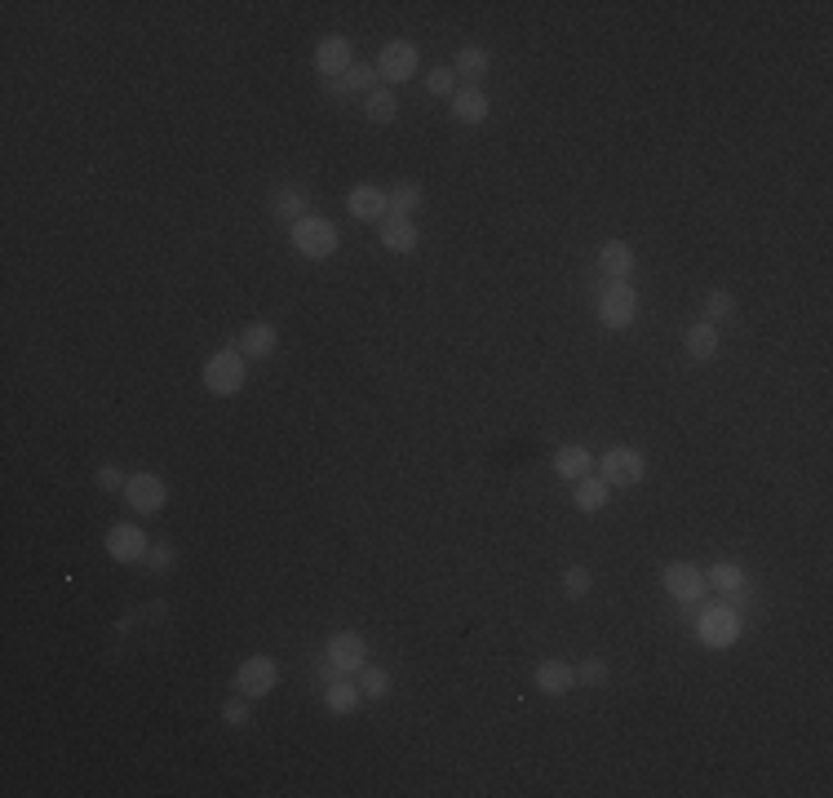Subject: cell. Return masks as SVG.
Wrapping results in <instances>:
<instances>
[{
	"mask_svg": "<svg viewBox=\"0 0 833 798\" xmlns=\"http://www.w3.org/2000/svg\"><path fill=\"white\" fill-rule=\"evenodd\" d=\"M683 346H687V355H692L696 364L714 360V355H718V324H709V320H696L692 329H687Z\"/></svg>",
	"mask_w": 833,
	"mask_h": 798,
	"instance_id": "cell-22",
	"label": "cell"
},
{
	"mask_svg": "<svg viewBox=\"0 0 833 798\" xmlns=\"http://www.w3.org/2000/svg\"><path fill=\"white\" fill-rule=\"evenodd\" d=\"M359 701H364V692H359V683H351V674H337L333 683H324V705L337 719H351L359 710Z\"/></svg>",
	"mask_w": 833,
	"mask_h": 798,
	"instance_id": "cell-19",
	"label": "cell"
},
{
	"mask_svg": "<svg viewBox=\"0 0 833 798\" xmlns=\"http://www.w3.org/2000/svg\"><path fill=\"white\" fill-rule=\"evenodd\" d=\"M594 262H599V271L608 275V280H630L634 275V249L625 240H603L599 253H594Z\"/></svg>",
	"mask_w": 833,
	"mask_h": 798,
	"instance_id": "cell-17",
	"label": "cell"
},
{
	"mask_svg": "<svg viewBox=\"0 0 833 798\" xmlns=\"http://www.w3.org/2000/svg\"><path fill=\"white\" fill-rule=\"evenodd\" d=\"M94 479H98V488H102V493H125V484H129V479H125V470H120V466H111V462H107V466H98V475H94Z\"/></svg>",
	"mask_w": 833,
	"mask_h": 798,
	"instance_id": "cell-36",
	"label": "cell"
},
{
	"mask_svg": "<svg viewBox=\"0 0 833 798\" xmlns=\"http://www.w3.org/2000/svg\"><path fill=\"white\" fill-rule=\"evenodd\" d=\"M275 683H280V665H275V657H244L240 665H235V679H231V688L240 692V697H271L275 692Z\"/></svg>",
	"mask_w": 833,
	"mask_h": 798,
	"instance_id": "cell-6",
	"label": "cell"
},
{
	"mask_svg": "<svg viewBox=\"0 0 833 798\" xmlns=\"http://www.w3.org/2000/svg\"><path fill=\"white\" fill-rule=\"evenodd\" d=\"M328 94H333V98H351V94H346V80H328Z\"/></svg>",
	"mask_w": 833,
	"mask_h": 798,
	"instance_id": "cell-37",
	"label": "cell"
},
{
	"mask_svg": "<svg viewBox=\"0 0 833 798\" xmlns=\"http://www.w3.org/2000/svg\"><path fill=\"white\" fill-rule=\"evenodd\" d=\"M594 590V572L585 568V564H572V568H563V595L568 599H585Z\"/></svg>",
	"mask_w": 833,
	"mask_h": 798,
	"instance_id": "cell-29",
	"label": "cell"
},
{
	"mask_svg": "<svg viewBox=\"0 0 833 798\" xmlns=\"http://www.w3.org/2000/svg\"><path fill=\"white\" fill-rule=\"evenodd\" d=\"M426 89H430L435 98H452V94L461 89V85H457V71H452V67H430V71H426Z\"/></svg>",
	"mask_w": 833,
	"mask_h": 798,
	"instance_id": "cell-32",
	"label": "cell"
},
{
	"mask_svg": "<svg viewBox=\"0 0 833 798\" xmlns=\"http://www.w3.org/2000/svg\"><path fill=\"white\" fill-rule=\"evenodd\" d=\"M705 581L727 603H732L736 612H745V603H749V577H745V568H740V564H732V559H718V564L705 568Z\"/></svg>",
	"mask_w": 833,
	"mask_h": 798,
	"instance_id": "cell-10",
	"label": "cell"
},
{
	"mask_svg": "<svg viewBox=\"0 0 833 798\" xmlns=\"http://www.w3.org/2000/svg\"><path fill=\"white\" fill-rule=\"evenodd\" d=\"M271 213H275L280 222H289V227H293L297 218H306V213H311V200H306V191H302V187H293V182H289V187L275 191Z\"/></svg>",
	"mask_w": 833,
	"mask_h": 798,
	"instance_id": "cell-23",
	"label": "cell"
},
{
	"mask_svg": "<svg viewBox=\"0 0 833 798\" xmlns=\"http://www.w3.org/2000/svg\"><path fill=\"white\" fill-rule=\"evenodd\" d=\"M102 546H107V555L116 559V564H142V559H147V550H151V537L138 524H133V519H125V524H111L107 528Z\"/></svg>",
	"mask_w": 833,
	"mask_h": 798,
	"instance_id": "cell-7",
	"label": "cell"
},
{
	"mask_svg": "<svg viewBox=\"0 0 833 798\" xmlns=\"http://www.w3.org/2000/svg\"><path fill=\"white\" fill-rule=\"evenodd\" d=\"M377 231H382V249L390 253H413L421 244V231L413 218H395V213H386L382 222H377Z\"/></svg>",
	"mask_w": 833,
	"mask_h": 798,
	"instance_id": "cell-18",
	"label": "cell"
},
{
	"mask_svg": "<svg viewBox=\"0 0 833 798\" xmlns=\"http://www.w3.org/2000/svg\"><path fill=\"white\" fill-rule=\"evenodd\" d=\"M324 657L337 665V674H351L355 679V674L368 665V643H364L359 630H337L333 639L324 643Z\"/></svg>",
	"mask_w": 833,
	"mask_h": 798,
	"instance_id": "cell-9",
	"label": "cell"
},
{
	"mask_svg": "<svg viewBox=\"0 0 833 798\" xmlns=\"http://www.w3.org/2000/svg\"><path fill=\"white\" fill-rule=\"evenodd\" d=\"M608 493L612 488L603 484L599 475H585V479L572 484V501H577V510H585V515H599V510L608 506Z\"/></svg>",
	"mask_w": 833,
	"mask_h": 798,
	"instance_id": "cell-24",
	"label": "cell"
},
{
	"mask_svg": "<svg viewBox=\"0 0 833 798\" xmlns=\"http://www.w3.org/2000/svg\"><path fill=\"white\" fill-rule=\"evenodd\" d=\"M390 688H395V683H390V674L382 665H364V670H359V692H364L368 701H386Z\"/></svg>",
	"mask_w": 833,
	"mask_h": 798,
	"instance_id": "cell-28",
	"label": "cell"
},
{
	"mask_svg": "<svg viewBox=\"0 0 833 798\" xmlns=\"http://www.w3.org/2000/svg\"><path fill=\"white\" fill-rule=\"evenodd\" d=\"M222 719L231 723V728H249V719H253V714H249V697H240V692H235V697L222 705Z\"/></svg>",
	"mask_w": 833,
	"mask_h": 798,
	"instance_id": "cell-34",
	"label": "cell"
},
{
	"mask_svg": "<svg viewBox=\"0 0 833 798\" xmlns=\"http://www.w3.org/2000/svg\"><path fill=\"white\" fill-rule=\"evenodd\" d=\"M386 204L395 218H417L421 204H426V191H421L417 182H395V187L386 191Z\"/></svg>",
	"mask_w": 833,
	"mask_h": 798,
	"instance_id": "cell-25",
	"label": "cell"
},
{
	"mask_svg": "<svg viewBox=\"0 0 833 798\" xmlns=\"http://www.w3.org/2000/svg\"><path fill=\"white\" fill-rule=\"evenodd\" d=\"M355 67V45L346 36H324L315 45V71L320 76H346Z\"/></svg>",
	"mask_w": 833,
	"mask_h": 798,
	"instance_id": "cell-13",
	"label": "cell"
},
{
	"mask_svg": "<svg viewBox=\"0 0 833 798\" xmlns=\"http://www.w3.org/2000/svg\"><path fill=\"white\" fill-rule=\"evenodd\" d=\"M244 382H249V364H244V355L235 351V346H226V351L209 355L204 360V391L213 395H240Z\"/></svg>",
	"mask_w": 833,
	"mask_h": 798,
	"instance_id": "cell-3",
	"label": "cell"
},
{
	"mask_svg": "<svg viewBox=\"0 0 833 798\" xmlns=\"http://www.w3.org/2000/svg\"><path fill=\"white\" fill-rule=\"evenodd\" d=\"M488 111H492V102H488V94H483L479 85H461L457 94H452V116H457L461 125H483Z\"/></svg>",
	"mask_w": 833,
	"mask_h": 798,
	"instance_id": "cell-20",
	"label": "cell"
},
{
	"mask_svg": "<svg viewBox=\"0 0 833 798\" xmlns=\"http://www.w3.org/2000/svg\"><path fill=\"white\" fill-rule=\"evenodd\" d=\"M364 116L373 120V125H390V120L399 116V98H395V89H382V85H377L373 94L364 98Z\"/></svg>",
	"mask_w": 833,
	"mask_h": 798,
	"instance_id": "cell-27",
	"label": "cell"
},
{
	"mask_svg": "<svg viewBox=\"0 0 833 798\" xmlns=\"http://www.w3.org/2000/svg\"><path fill=\"white\" fill-rule=\"evenodd\" d=\"M142 564H147L151 572H173V568H178V550H173V546H151Z\"/></svg>",
	"mask_w": 833,
	"mask_h": 798,
	"instance_id": "cell-35",
	"label": "cell"
},
{
	"mask_svg": "<svg viewBox=\"0 0 833 798\" xmlns=\"http://www.w3.org/2000/svg\"><path fill=\"white\" fill-rule=\"evenodd\" d=\"M342 80H346V94H364V98H368V94H373V89H377V67H368V63H355V67L346 71Z\"/></svg>",
	"mask_w": 833,
	"mask_h": 798,
	"instance_id": "cell-31",
	"label": "cell"
},
{
	"mask_svg": "<svg viewBox=\"0 0 833 798\" xmlns=\"http://www.w3.org/2000/svg\"><path fill=\"white\" fill-rule=\"evenodd\" d=\"M275 346H280V329L266 320L244 324L240 337H235V351H240L244 360H266V355H275Z\"/></svg>",
	"mask_w": 833,
	"mask_h": 798,
	"instance_id": "cell-15",
	"label": "cell"
},
{
	"mask_svg": "<svg viewBox=\"0 0 833 798\" xmlns=\"http://www.w3.org/2000/svg\"><path fill=\"white\" fill-rule=\"evenodd\" d=\"M661 581H665V590H670L678 603H701V599H705V590H709L705 572L696 568V564H665Z\"/></svg>",
	"mask_w": 833,
	"mask_h": 798,
	"instance_id": "cell-12",
	"label": "cell"
},
{
	"mask_svg": "<svg viewBox=\"0 0 833 798\" xmlns=\"http://www.w3.org/2000/svg\"><path fill=\"white\" fill-rule=\"evenodd\" d=\"M346 209H351V218H359V222H382L386 213H390V204H386V191L382 187H373V182H359L351 196H346Z\"/></svg>",
	"mask_w": 833,
	"mask_h": 798,
	"instance_id": "cell-16",
	"label": "cell"
},
{
	"mask_svg": "<svg viewBox=\"0 0 833 798\" xmlns=\"http://www.w3.org/2000/svg\"><path fill=\"white\" fill-rule=\"evenodd\" d=\"M705 315H709V324L727 320V315H736V298L727 289H709L705 293Z\"/></svg>",
	"mask_w": 833,
	"mask_h": 798,
	"instance_id": "cell-33",
	"label": "cell"
},
{
	"mask_svg": "<svg viewBox=\"0 0 833 798\" xmlns=\"http://www.w3.org/2000/svg\"><path fill=\"white\" fill-rule=\"evenodd\" d=\"M599 479L608 488H634L647 479V457L639 448H608V453L599 457Z\"/></svg>",
	"mask_w": 833,
	"mask_h": 798,
	"instance_id": "cell-4",
	"label": "cell"
},
{
	"mask_svg": "<svg viewBox=\"0 0 833 798\" xmlns=\"http://www.w3.org/2000/svg\"><path fill=\"white\" fill-rule=\"evenodd\" d=\"M599 320H603V329H616V333L639 320V293H634L630 280H612L608 289L599 293Z\"/></svg>",
	"mask_w": 833,
	"mask_h": 798,
	"instance_id": "cell-5",
	"label": "cell"
},
{
	"mask_svg": "<svg viewBox=\"0 0 833 798\" xmlns=\"http://www.w3.org/2000/svg\"><path fill=\"white\" fill-rule=\"evenodd\" d=\"M554 470H559V479H568V484H577V479H585L594 470V457H590V448H581V444H563L559 453H554Z\"/></svg>",
	"mask_w": 833,
	"mask_h": 798,
	"instance_id": "cell-21",
	"label": "cell"
},
{
	"mask_svg": "<svg viewBox=\"0 0 833 798\" xmlns=\"http://www.w3.org/2000/svg\"><path fill=\"white\" fill-rule=\"evenodd\" d=\"M532 683H537V692H545V697H568V692L577 688V665L545 657L537 665V674H532Z\"/></svg>",
	"mask_w": 833,
	"mask_h": 798,
	"instance_id": "cell-14",
	"label": "cell"
},
{
	"mask_svg": "<svg viewBox=\"0 0 833 798\" xmlns=\"http://www.w3.org/2000/svg\"><path fill=\"white\" fill-rule=\"evenodd\" d=\"M608 679H612V665L603 657H585L577 665V683H585V688H603Z\"/></svg>",
	"mask_w": 833,
	"mask_h": 798,
	"instance_id": "cell-30",
	"label": "cell"
},
{
	"mask_svg": "<svg viewBox=\"0 0 833 798\" xmlns=\"http://www.w3.org/2000/svg\"><path fill=\"white\" fill-rule=\"evenodd\" d=\"M492 67V54L479 45H461L457 58H452V71H457V80H483Z\"/></svg>",
	"mask_w": 833,
	"mask_h": 798,
	"instance_id": "cell-26",
	"label": "cell"
},
{
	"mask_svg": "<svg viewBox=\"0 0 833 798\" xmlns=\"http://www.w3.org/2000/svg\"><path fill=\"white\" fill-rule=\"evenodd\" d=\"M417 63H421V49L413 40H386L382 54H377V76L399 85V80H413L417 76Z\"/></svg>",
	"mask_w": 833,
	"mask_h": 798,
	"instance_id": "cell-8",
	"label": "cell"
},
{
	"mask_svg": "<svg viewBox=\"0 0 833 798\" xmlns=\"http://www.w3.org/2000/svg\"><path fill=\"white\" fill-rule=\"evenodd\" d=\"M740 634H745V617H740L732 603H701L696 639H701L705 648H732Z\"/></svg>",
	"mask_w": 833,
	"mask_h": 798,
	"instance_id": "cell-1",
	"label": "cell"
},
{
	"mask_svg": "<svg viewBox=\"0 0 833 798\" xmlns=\"http://www.w3.org/2000/svg\"><path fill=\"white\" fill-rule=\"evenodd\" d=\"M289 240H293V249L311 262H324V258L337 253V227L324 218V213H306V218H297L289 227Z\"/></svg>",
	"mask_w": 833,
	"mask_h": 798,
	"instance_id": "cell-2",
	"label": "cell"
},
{
	"mask_svg": "<svg viewBox=\"0 0 833 798\" xmlns=\"http://www.w3.org/2000/svg\"><path fill=\"white\" fill-rule=\"evenodd\" d=\"M125 501L138 510V515H156L164 501H169V484H164L160 475H151V470H142V475H129Z\"/></svg>",
	"mask_w": 833,
	"mask_h": 798,
	"instance_id": "cell-11",
	"label": "cell"
}]
</instances>
